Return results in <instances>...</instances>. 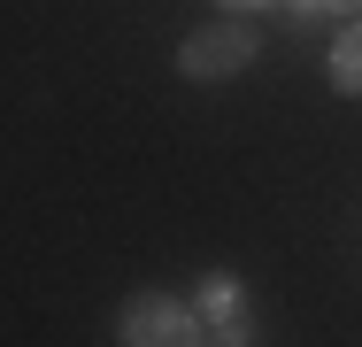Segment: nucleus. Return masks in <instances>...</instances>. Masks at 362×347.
<instances>
[{
    "label": "nucleus",
    "mask_w": 362,
    "mask_h": 347,
    "mask_svg": "<svg viewBox=\"0 0 362 347\" xmlns=\"http://www.w3.org/2000/svg\"><path fill=\"white\" fill-rule=\"evenodd\" d=\"M216 8H270V0H216Z\"/></svg>",
    "instance_id": "obj_6"
},
{
    "label": "nucleus",
    "mask_w": 362,
    "mask_h": 347,
    "mask_svg": "<svg viewBox=\"0 0 362 347\" xmlns=\"http://www.w3.org/2000/svg\"><path fill=\"white\" fill-rule=\"evenodd\" d=\"M332 85H339V93H362V23H347V31L332 39Z\"/></svg>",
    "instance_id": "obj_4"
},
{
    "label": "nucleus",
    "mask_w": 362,
    "mask_h": 347,
    "mask_svg": "<svg viewBox=\"0 0 362 347\" xmlns=\"http://www.w3.org/2000/svg\"><path fill=\"white\" fill-rule=\"evenodd\" d=\"M193 309H201V340H223V347L255 340V317H247V293H239L231 278H209Z\"/></svg>",
    "instance_id": "obj_3"
},
{
    "label": "nucleus",
    "mask_w": 362,
    "mask_h": 347,
    "mask_svg": "<svg viewBox=\"0 0 362 347\" xmlns=\"http://www.w3.org/2000/svg\"><path fill=\"white\" fill-rule=\"evenodd\" d=\"M339 8H347V16H355V8H362V0H339Z\"/></svg>",
    "instance_id": "obj_7"
},
{
    "label": "nucleus",
    "mask_w": 362,
    "mask_h": 347,
    "mask_svg": "<svg viewBox=\"0 0 362 347\" xmlns=\"http://www.w3.org/2000/svg\"><path fill=\"white\" fill-rule=\"evenodd\" d=\"M124 340L132 347H185V340H201V309L170 301V293H139L124 309Z\"/></svg>",
    "instance_id": "obj_1"
},
{
    "label": "nucleus",
    "mask_w": 362,
    "mask_h": 347,
    "mask_svg": "<svg viewBox=\"0 0 362 347\" xmlns=\"http://www.w3.org/2000/svg\"><path fill=\"white\" fill-rule=\"evenodd\" d=\"M247 62H255V31H247V23L193 31V39L177 47V69H185V77H201V85H209V77H231V69H247Z\"/></svg>",
    "instance_id": "obj_2"
},
{
    "label": "nucleus",
    "mask_w": 362,
    "mask_h": 347,
    "mask_svg": "<svg viewBox=\"0 0 362 347\" xmlns=\"http://www.w3.org/2000/svg\"><path fill=\"white\" fill-rule=\"evenodd\" d=\"M293 8V23H332V16H347L339 0H286Z\"/></svg>",
    "instance_id": "obj_5"
}]
</instances>
